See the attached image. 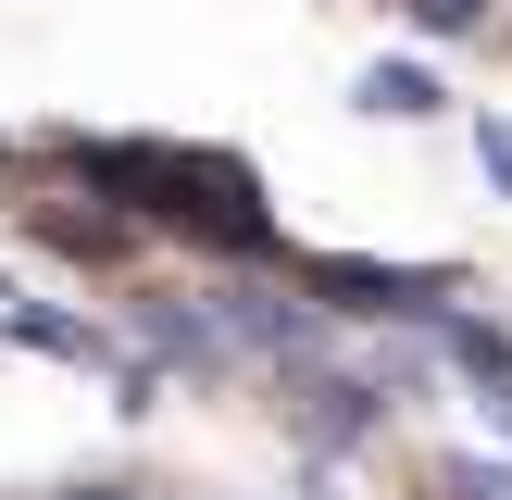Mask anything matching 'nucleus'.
<instances>
[{"instance_id": "nucleus-1", "label": "nucleus", "mask_w": 512, "mask_h": 500, "mask_svg": "<svg viewBox=\"0 0 512 500\" xmlns=\"http://www.w3.org/2000/svg\"><path fill=\"white\" fill-rule=\"evenodd\" d=\"M63 163H88V188L100 200H125L138 225H188V238H213V250H275V213H263V188H250V163L238 150H163V138H50Z\"/></svg>"}, {"instance_id": "nucleus-2", "label": "nucleus", "mask_w": 512, "mask_h": 500, "mask_svg": "<svg viewBox=\"0 0 512 500\" xmlns=\"http://www.w3.org/2000/svg\"><path fill=\"white\" fill-rule=\"evenodd\" d=\"M300 288L313 300H338V313H363V325H450V275H425V263H363V250H313L300 263Z\"/></svg>"}, {"instance_id": "nucleus-3", "label": "nucleus", "mask_w": 512, "mask_h": 500, "mask_svg": "<svg viewBox=\"0 0 512 500\" xmlns=\"http://www.w3.org/2000/svg\"><path fill=\"white\" fill-rule=\"evenodd\" d=\"M138 338H150V363H175V375H225V363H238V325H225L213 300H163V288H150L138 300Z\"/></svg>"}, {"instance_id": "nucleus-4", "label": "nucleus", "mask_w": 512, "mask_h": 500, "mask_svg": "<svg viewBox=\"0 0 512 500\" xmlns=\"http://www.w3.org/2000/svg\"><path fill=\"white\" fill-rule=\"evenodd\" d=\"M213 313L238 325L250 350H275V363H300V375L325 363V313H300V300H263V288H213Z\"/></svg>"}, {"instance_id": "nucleus-5", "label": "nucleus", "mask_w": 512, "mask_h": 500, "mask_svg": "<svg viewBox=\"0 0 512 500\" xmlns=\"http://www.w3.org/2000/svg\"><path fill=\"white\" fill-rule=\"evenodd\" d=\"M375 425H388V388H363V375H300V438L313 450H363Z\"/></svg>"}, {"instance_id": "nucleus-6", "label": "nucleus", "mask_w": 512, "mask_h": 500, "mask_svg": "<svg viewBox=\"0 0 512 500\" xmlns=\"http://www.w3.org/2000/svg\"><path fill=\"white\" fill-rule=\"evenodd\" d=\"M350 100H363V113H400V125H425L450 88H438L425 63H363V88H350Z\"/></svg>"}, {"instance_id": "nucleus-7", "label": "nucleus", "mask_w": 512, "mask_h": 500, "mask_svg": "<svg viewBox=\"0 0 512 500\" xmlns=\"http://www.w3.org/2000/svg\"><path fill=\"white\" fill-rule=\"evenodd\" d=\"M438 350L475 375V388H512V325H475V313H450V325H438Z\"/></svg>"}, {"instance_id": "nucleus-8", "label": "nucleus", "mask_w": 512, "mask_h": 500, "mask_svg": "<svg viewBox=\"0 0 512 500\" xmlns=\"http://www.w3.org/2000/svg\"><path fill=\"white\" fill-rule=\"evenodd\" d=\"M38 225H50V250H75V263H113V250L138 238L125 213H38Z\"/></svg>"}, {"instance_id": "nucleus-9", "label": "nucleus", "mask_w": 512, "mask_h": 500, "mask_svg": "<svg viewBox=\"0 0 512 500\" xmlns=\"http://www.w3.org/2000/svg\"><path fill=\"white\" fill-rule=\"evenodd\" d=\"M438 488L450 500H512V463H475V450H463V463H438Z\"/></svg>"}, {"instance_id": "nucleus-10", "label": "nucleus", "mask_w": 512, "mask_h": 500, "mask_svg": "<svg viewBox=\"0 0 512 500\" xmlns=\"http://www.w3.org/2000/svg\"><path fill=\"white\" fill-rule=\"evenodd\" d=\"M400 13H413L425 38H475V25H488V0H400Z\"/></svg>"}, {"instance_id": "nucleus-11", "label": "nucleus", "mask_w": 512, "mask_h": 500, "mask_svg": "<svg viewBox=\"0 0 512 500\" xmlns=\"http://www.w3.org/2000/svg\"><path fill=\"white\" fill-rule=\"evenodd\" d=\"M475 163H488V188H512V113H488V125H475Z\"/></svg>"}, {"instance_id": "nucleus-12", "label": "nucleus", "mask_w": 512, "mask_h": 500, "mask_svg": "<svg viewBox=\"0 0 512 500\" xmlns=\"http://www.w3.org/2000/svg\"><path fill=\"white\" fill-rule=\"evenodd\" d=\"M63 500H150V488H125V475H88V488H63Z\"/></svg>"}, {"instance_id": "nucleus-13", "label": "nucleus", "mask_w": 512, "mask_h": 500, "mask_svg": "<svg viewBox=\"0 0 512 500\" xmlns=\"http://www.w3.org/2000/svg\"><path fill=\"white\" fill-rule=\"evenodd\" d=\"M488 413H500V438H512V388H488Z\"/></svg>"}, {"instance_id": "nucleus-14", "label": "nucleus", "mask_w": 512, "mask_h": 500, "mask_svg": "<svg viewBox=\"0 0 512 500\" xmlns=\"http://www.w3.org/2000/svg\"><path fill=\"white\" fill-rule=\"evenodd\" d=\"M0 163H13V138H0Z\"/></svg>"}]
</instances>
